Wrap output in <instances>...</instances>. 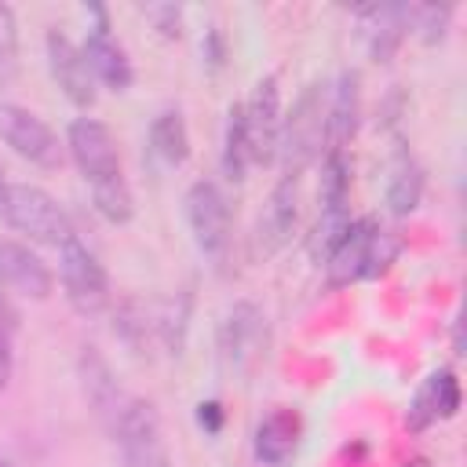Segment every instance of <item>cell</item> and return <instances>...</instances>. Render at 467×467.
<instances>
[{"instance_id":"cell-30","label":"cell","mask_w":467,"mask_h":467,"mask_svg":"<svg viewBox=\"0 0 467 467\" xmlns=\"http://www.w3.org/2000/svg\"><path fill=\"white\" fill-rule=\"evenodd\" d=\"M7 379H11V339H7V332L0 328V394H4Z\"/></svg>"},{"instance_id":"cell-31","label":"cell","mask_w":467,"mask_h":467,"mask_svg":"<svg viewBox=\"0 0 467 467\" xmlns=\"http://www.w3.org/2000/svg\"><path fill=\"white\" fill-rule=\"evenodd\" d=\"M4 193H7V179H4V168H0V201H4Z\"/></svg>"},{"instance_id":"cell-25","label":"cell","mask_w":467,"mask_h":467,"mask_svg":"<svg viewBox=\"0 0 467 467\" xmlns=\"http://www.w3.org/2000/svg\"><path fill=\"white\" fill-rule=\"evenodd\" d=\"M449 18H452V7H438V4L409 7V29H416L423 44H438V40H445Z\"/></svg>"},{"instance_id":"cell-32","label":"cell","mask_w":467,"mask_h":467,"mask_svg":"<svg viewBox=\"0 0 467 467\" xmlns=\"http://www.w3.org/2000/svg\"><path fill=\"white\" fill-rule=\"evenodd\" d=\"M0 467H15V463H11V460H4V456H0Z\"/></svg>"},{"instance_id":"cell-23","label":"cell","mask_w":467,"mask_h":467,"mask_svg":"<svg viewBox=\"0 0 467 467\" xmlns=\"http://www.w3.org/2000/svg\"><path fill=\"white\" fill-rule=\"evenodd\" d=\"M186 328H190V296L179 292V296H171L157 306V339H161V347L179 358L182 347H186Z\"/></svg>"},{"instance_id":"cell-20","label":"cell","mask_w":467,"mask_h":467,"mask_svg":"<svg viewBox=\"0 0 467 467\" xmlns=\"http://www.w3.org/2000/svg\"><path fill=\"white\" fill-rule=\"evenodd\" d=\"M420 197H423V168L412 157V150L398 142L387 164V208L394 215H412L420 208Z\"/></svg>"},{"instance_id":"cell-21","label":"cell","mask_w":467,"mask_h":467,"mask_svg":"<svg viewBox=\"0 0 467 467\" xmlns=\"http://www.w3.org/2000/svg\"><path fill=\"white\" fill-rule=\"evenodd\" d=\"M150 150L164 168H179L190 157V128L179 109H161L150 124Z\"/></svg>"},{"instance_id":"cell-26","label":"cell","mask_w":467,"mask_h":467,"mask_svg":"<svg viewBox=\"0 0 467 467\" xmlns=\"http://www.w3.org/2000/svg\"><path fill=\"white\" fill-rule=\"evenodd\" d=\"M15 66H18V26H15V11L0 4V77H11Z\"/></svg>"},{"instance_id":"cell-14","label":"cell","mask_w":467,"mask_h":467,"mask_svg":"<svg viewBox=\"0 0 467 467\" xmlns=\"http://www.w3.org/2000/svg\"><path fill=\"white\" fill-rule=\"evenodd\" d=\"M0 285L26 299H47L55 288V274L29 244L0 237Z\"/></svg>"},{"instance_id":"cell-7","label":"cell","mask_w":467,"mask_h":467,"mask_svg":"<svg viewBox=\"0 0 467 467\" xmlns=\"http://www.w3.org/2000/svg\"><path fill=\"white\" fill-rule=\"evenodd\" d=\"M219 358L230 372L248 376L266 354V314L252 299H237L219 321Z\"/></svg>"},{"instance_id":"cell-11","label":"cell","mask_w":467,"mask_h":467,"mask_svg":"<svg viewBox=\"0 0 467 467\" xmlns=\"http://www.w3.org/2000/svg\"><path fill=\"white\" fill-rule=\"evenodd\" d=\"M244 113V135H248V157L252 164H270L277 157V142H281V88L277 77H263L248 102H241Z\"/></svg>"},{"instance_id":"cell-17","label":"cell","mask_w":467,"mask_h":467,"mask_svg":"<svg viewBox=\"0 0 467 467\" xmlns=\"http://www.w3.org/2000/svg\"><path fill=\"white\" fill-rule=\"evenodd\" d=\"M358 117H361V88H358V73L343 69L328 102H325V153H343L347 142L358 131Z\"/></svg>"},{"instance_id":"cell-19","label":"cell","mask_w":467,"mask_h":467,"mask_svg":"<svg viewBox=\"0 0 467 467\" xmlns=\"http://www.w3.org/2000/svg\"><path fill=\"white\" fill-rule=\"evenodd\" d=\"M299 412L292 409H274L259 420L255 427V460L266 463V467H281L292 452H296V441H299Z\"/></svg>"},{"instance_id":"cell-29","label":"cell","mask_w":467,"mask_h":467,"mask_svg":"<svg viewBox=\"0 0 467 467\" xmlns=\"http://www.w3.org/2000/svg\"><path fill=\"white\" fill-rule=\"evenodd\" d=\"M197 423H201L204 434H219L223 423H226L223 405H219V401H201V405H197Z\"/></svg>"},{"instance_id":"cell-18","label":"cell","mask_w":467,"mask_h":467,"mask_svg":"<svg viewBox=\"0 0 467 467\" xmlns=\"http://www.w3.org/2000/svg\"><path fill=\"white\" fill-rule=\"evenodd\" d=\"M409 7L412 4H368V7H358V22H361L365 44H368L376 62H387L398 51V44L405 40Z\"/></svg>"},{"instance_id":"cell-1","label":"cell","mask_w":467,"mask_h":467,"mask_svg":"<svg viewBox=\"0 0 467 467\" xmlns=\"http://www.w3.org/2000/svg\"><path fill=\"white\" fill-rule=\"evenodd\" d=\"M66 146H69V157L91 190L95 212L106 223L124 226L135 215V197H131V186L124 179L113 131L95 117H77L66 131Z\"/></svg>"},{"instance_id":"cell-4","label":"cell","mask_w":467,"mask_h":467,"mask_svg":"<svg viewBox=\"0 0 467 467\" xmlns=\"http://www.w3.org/2000/svg\"><path fill=\"white\" fill-rule=\"evenodd\" d=\"M0 215L11 230H18L33 241L55 244V248H62L69 237H77L66 208L47 190H40L33 182H7V193L0 201Z\"/></svg>"},{"instance_id":"cell-6","label":"cell","mask_w":467,"mask_h":467,"mask_svg":"<svg viewBox=\"0 0 467 467\" xmlns=\"http://www.w3.org/2000/svg\"><path fill=\"white\" fill-rule=\"evenodd\" d=\"M58 277H62L66 299L77 314L95 317L109 306V277H106L99 255L80 237H69L58 248Z\"/></svg>"},{"instance_id":"cell-2","label":"cell","mask_w":467,"mask_h":467,"mask_svg":"<svg viewBox=\"0 0 467 467\" xmlns=\"http://www.w3.org/2000/svg\"><path fill=\"white\" fill-rule=\"evenodd\" d=\"M398 252H401V237L394 230H383L372 215L350 219L343 237L325 255L328 285L343 288V285H354V281H372V277L387 274V266L398 259Z\"/></svg>"},{"instance_id":"cell-13","label":"cell","mask_w":467,"mask_h":467,"mask_svg":"<svg viewBox=\"0 0 467 467\" xmlns=\"http://www.w3.org/2000/svg\"><path fill=\"white\" fill-rule=\"evenodd\" d=\"M460 412V379L452 368H434L412 394L409 401V412H405V427L412 434L441 423V420H452Z\"/></svg>"},{"instance_id":"cell-5","label":"cell","mask_w":467,"mask_h":467,"mask_svg":"<svg viewBox=\"0 0 467 467\" xmlns=\"http://www.w3.org/2000/svg\"><path fill=\"white\" fill-rule=\"evenodd\" d=\"M186 226L193 234L197 252L212 266H223L226 263V252H230V230H234V223H230L226 193L212 179H197L186 190Z\"/></svg>"},{"instance_id":"cell-27","label":"cell","mask_w":467,"mask_h":467,"mask_svg":"<svg viewBox=\"0 0 467 467\" xmlns=\"http://www.w3.org/2000/svg\"><path fill=\"white\" fill-rule=\"evenodd\" d=\"M142 15H146V18L157 26V33L168 36V40H175V36L182 33V7H179V4H146Z\"/></svg>"},{"instance_id":"cell-22","label":"cell","mask_w":467,"mask_h":467,"mask_svg":"<svg viewBox=\"0 0 467 467\" xmlns=\"http://www.w3.org/2000/svg\"><path fill=\"white\" fill-rule=\"evenodd\" d=\"M248 168H252V157H248L244 113H241V102H234L230 113H226V128H223V175L241 182Z\"/></svg>"},{"instance_id":"cell-16","label":"cell","mask_w":467,"mask_h":467,"mask_svg":"<svg viewBox=\"0 0 467 467\" xmlns=\"http://www.w3.org/2000/svg\"><path fill=\"white\" fill-rule=\"evenodd\" d=\"M296 219H299V179H281L266 204H263V215L255 223V248L263 255H274L296 230Z\"/></svg>"},{"instance_id":"cell-8","label":"cell","mask_w":467,"mask_h":467,"mask_svg":"<svg viewBox=\"0 0 467 467\" xmlns=\"http://www.w3.org/2000/svg\"><path fill=\"white\" fill-rule=\"evenodd\" d=\"M113 438L120 449V467H171L161 416L150 401L131 398L113 427Z\"/></svg>"},{"instance_id":"cell-3","label":"cell","mask_w":467,"mask_h":467,"mask_svg":"<svg viewBox=\"0 0 467 467\" xmlns=\"http://www.w3.org/2000/svg\"><path fill=\"white\" fill-rule=\"evenodd\" d=\"M321 146H325V95L321 84H306L292 102L288 117L281 120V142H277L281 179H299L321 157Z\"/></svg>"},{"instance_id":"cell-33","label":"cell","mask_w":467,"mask_h":467,"mask_svg":"<svg viewBox=\"0 0 467 467\" xmlns=\"http://www.w3.org/2000/svg\"><path fill=\"white\" fill-rule=\"evenodd\" d=\"M409 467H423V463H409Z\"/></svg>"},{"instance_id":"cell-9","label":"cell","mask_w":467,"mask_h":467,"mask_svg":"<svg viewBox=\"0 0 467 467\" xmlns=\"http://www.w3.org/2000/svg\"><path fill=\"white\" fill-rule=\"evenodd\" d=\"M0 139L29 164L36 168H58L62 164V142L51 131L47 120H40L33 109L0 102Z\"/></svg>"},{"instance_id":"cell-24","label":"cell","mask_w":467,"mask_h":467,"mask_svg":"<svg viewBox=\"0 0 467 467\" xmlns=\"http://www.w3.org/2000/svg\"><path fill=\"white\" fill-rule=\"evenodd\" d=\"M350 193V161L347 153H325L321 164V212H350L347 208Z\"/></svg>"},{"instance_id":"cell-28","label":"cell","mask_w":467,"mask_h":467,"mask_svg":"<svg viewBox=\"0 0 467 467\" xmlns=\"http://www.w3.org/2000/svg\"><path fill=\"white\" fill-rule=\"evenodd\" d=\"M201 55H204V66H208L212 73H219V69H223V62H226V36H223V29H219V26H208V29H204Z\"/></svg>"},{"instance_id":"cell-10","label":"cell","mask_w":467,"mask_h":467,"mask_svg":"<svg viewBox=\"0 0 467 467\" xmlns=\"http://www.w3.org/2000/svg\"><path fill=\"white\" fill-rule=\"evenodd\" d=\"M84 15L95 18V26H88V36H84V58H88V69L95 77V84L109 88V91H128L131 80H135V69H131V58L128 51L120 47V40L109 33V18H106V7L99 4H88Z\"/></svg>"},{"instance_id":"cell-15","label":"cell","mask_w":467,"mask_h":467,"mask_svg":"<svg viewBox=\"0 0 467 467\" xmlns=\"http://www.w3.org/2000/svg\"><path fill=\"white\" fill-rule=\"evenodd\" d=\"M80 387H84L88 405H91L95 416L102 420V427L113 434V427H117L120 412L128 409L131 394L120 390V383L113 379L109 365L102 361V354H99L95 347H84V354H80Z\"/></svg>"},{"instance_id":"cell-12","label":"cell","mask_w":467,"mask_h":467,"mask_svg":"<svg viewBox=\"0 0 467 467\" xmlns=\"http://www.w3.org/2000/svg\"><path fill=\"white\" fill-rule=\"evenodd\" d=\"M44 47H47V69H51L55 84L62 88V95L73 106H91L95 102V77L88 69L84 51L58 29H51L44 36Z\"/></svg>"}]
</instances>
